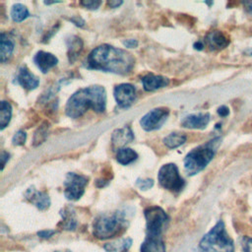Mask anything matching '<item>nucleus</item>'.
Returning a JSON list of instances; mask_svg holds the SVG:
<instances>
[{"label":"nucleus","mask_w":252,"mask_h":252,"mask_svg":"<svg viewBox=\"0 0 252 252\" xmlns=\"http://www.w3.org/2000/svg\"><path fill=\"white\" fill-rule=\"evenodd\" d=\"M62 216V227L64 229L68 230H73L77 226V221L75 218V214L73 210L71 209H65L63 210V213H61Z\"/></svg>","instance_id":"obj_26"},{"label":"nucleus","mask_w":252,"mask_h":252,"mask_svg":"<svg viewBox=\"0 0 252 252\" xmlns=\"http://www.w3.org/2000/svg\"><path fill=\"white\" fill-rule=\"evenodd\" d=\"M147 224V234L161 235L168 223L167 214L158 206H152L144 212Z\"/></svg>","instance_id":"obj_7"},{"label":"nucleus","mask_w":252,"mask_h":252,"mask_svg":"<svg viewBox=\"0 0 252 252\" xmlns=\"http://www.w3.org/2000/svg\"><path fill=\"white\" fill-rule=\"evenodd\" d=\"M169 83V80L167 78H164L162 76H157L153 74L146 75L142 78V84L145 91L152 92L158 90L160 88H163L167 86Z\"/></svg>","instance_id":"obj_18"},{"label":"nucleus","mask_w":252,"mask_h":252,"mask_svg":"<svg viewBox=\"0 0 252 252\" xmlns=\"http://www.w3.org/2000/svg\"><path fill=\"white\" fill-rule=\"evenodd\" d=\"M87 184L88 178L86 176L74 172L67 173L66 179L64 181L65 197L71 201L79 200L83 196Z\"/></svg>","instance_id":"obj_8"},{"label":"nucleus","mask_w":252,"mask_h":252,"mask_svg":"<svg viewBox=\"0 0 252 252\" xmlns=\"http://www.w3.org/2000/svg\"><path fill=\"white\" fill-rule=\"evenodd\" d=\"M207 45L212 50H220L229 44L228 36L220 31H212L206 36Z\"/></svg>","instance_id":"obj_14"},{"label":"nucleus","mask_w":252,"mask_h":252,"mask_svg":"<svg viewBox=\"0 0 252 252\" xmlns=\"http://www.w3.org/2000/svg\"><path fill=\"white\" fill-rule=\"evenodd\" d=\"M218 114L221 117H226L229 114V109L225 105H221L218 108Z\"/></svg>","instance_id":"obj_33"},{"label":"nucleus","mask_w":252,"mask_h":252,"mask_svg":"<svg viewBox=\"0 0 252 252\" xmlns=\"http://www.w3.org/2000/svg\"><path fill=\"white\" fill-rule=\"evenodd\" d=\"M168 114L169 110L165 107L154 108L141 118L140 124L146 131H154L159 129L167 119Z\"/></svg>","instance_id":"obj_9"},{"label":"nucleus","mask_w":252,"mask_h":252,"mask_svg":"<svg viewBox=\"0 0 252 252\" xmlns=\"http://www.w3.org/2000/svg\"><path fill=\"white\" fill-rule=\"evenodd\" d=\"M140 250L141 252H165V244L161 235L147 234Z\"/></svg>","instance_id":"obj_17"},{"label":"nucleus","mask_w":252,"mask_h":252,"mask_svg":"<svg viewBox=\"0 0 252 252\" xmlns=\"http://www.w3.org/2000/svg\"><path fill=\"white\" fill-rule=\"evenodd\" d=\"M186 136L181 133H170L163 138V144L169 149H175L186 142Z\"/></svg>","instance_id":"obj_22"},{"label":"nucleus","mask_w":252,"mask_h":252,"mask_svg":"<svg viewBox=\"0 0 252 252\" xmlns=\"http://www.w3.org/2000/svg\"><path fill=\"white\" fill-rule=\"evenodd\" d=\"M1 43H0V57H1V62L5 63L6 61L9 60V58L11 57L13 50H14V42L11 38L8 37V35H6L4 32L1 33V39H0Z\"/></svg>","instance_id":"obj_20"},{"label":"nucleus","mask_w":252,"mask_h":252,"mask_svg":"<svg viewBox=\"0 0 252 252\" xmlns=\"http://www.w3.org/2000/svg\"><path fill=\"white\" fill-rule=\"evenodd\" d=\"M71 21H72L76 26H78V27H84V25H85V21H84L82 18H80V17H73V18L71 19Z\"/></svg>","instance_id":"obj_36"},{"label":"nucleus","mask_w":252,"mask_h":252,"mask_svg":"<svg viewBox=\"0 0 252 252\" xmlns=\"http://www.w3.org/2000/svg\"><path fill=\"white\" fill-rule=\"evenodd\" d=\"M242 251L243 252H252V238L245 236L241 240Z\"/></svg>","instance_id":"obj_31"},{"label":"nucleus","mask_w":252,"mask_h":252,"mask_svg":"<svg viewBox=\"0 0 252 252\" xmlns=\"http://www.w3.org/2000/svg\"><path fill=\"white\" fill-rule=\"evenodd\" d=\"M101 2L100 1H96V0H87V1H81V5L84 6L85 8L88 9H92V10H95L100 6Z\"/></svg>","instance_id":"obj_30"},{"label":"nucleus","mask_w":252,"mask_h":252,"mask_svg":"<svg viewBox=\"0 0 252 252\" xmlns=\"http://www.w3.org/2000/svg\"><path fill=\"white\" fill-rule=\"evenodd\" d=\"M134 140V133L128 126L116 129L111 136L113 148L122 149L128 143H131Z\"/></svg>","instance_id":"obj_16"},{"label":"nucleus","mask_w":252,"mask_h":252,"mask_svg":"<svg viewBox=\"0 0 252 252\" xmlns=\"http://www.w3.org/2000/svg\"><path fill=\"white\" fill-rule=\"evenodd\" d=\"M29 16H30L29 10L25 5L20 4V3L13 5V7L11 9V18L14 22L20 23V22L26 20Z\"/></svg>","instance_id":"obj_24"},{"label":"nucleus","mask_w":252,"mask_h":252,"mask_svg":"<svg viewBox=\"0 0 252 252\" xmlns=\"http://www.w3.org/2000/svg\"><path fill=\"white\" fill-rule=\"evenodd\" d=\"M25 197L40 211L46 210L50 205V199L48 195L45 192L37 191L33 187H31L26 191Z\"/></svg>","instance_id":"obj_13"},{"label":"nucleus","mask_w":252,"mask_h":252,"mask_svg":"<svg viewBox=\"0 0 252 252\" xmlns=\"http://www.w3.org/2000/svg\"><path fill=\"white\" fill-rule=\"evenodd\" d=\"M194 46H195V48H197V49H202V48H203V43L200 42V41H198V42H196V43L194 44Z\"/></svg>","instance_id":"obj_40"},{"label":"nucleus","mask_w":252,"mask_h":252,"mask_svg":"<svg viewBox=\"0 0 252 252\" xmlns=\"http://www.w3.org/2000/svg\"><path fill=\"white\" fill-rule=\"evenodd\" d=\"M126 224V219L121 212L104 214L95 219L93 233L96 238L107 239L116 236Z\"/></svg>","instance_id":"obj_5"},{"label":"nucleus","mask_w":252,"mask_h":252,"mask_svg":"<svg viewBox=\"0 0 252 252\" xmlns=\"http://www.w3.org/2000/svg\"><path fill=\"white\" fill-rule=\"evenodd\" d=\"M105 106V90L101 86L94 85L80 89L73 94L66 103L65 112L71 118H78L90 108L98 113L103 112Z\"/></svg>","instance_id":"obj_2"},{"label":"nucleus","mask_w":252,"mask_h":252,"mask_svg":"<svg viewBox=\"0 0 252 252\" xmlns=\"http://www.w3.org/2000/svg\"><path fill=\"white\" fill-rule=\"evenodd\" d=\"M211 116L208 112L190 114L183 118L181 125L189 129H205L209 124Z\"/></svg>","instance_id":"obj_12"},{"label":"nucleus","mask_w":252,"mask_h":252,"mask_svg":"<svg viewBox=\"0 0 252 252\" xmlns=\"http://www.w3.org/2000/svg\"><path fill=\"white\" fill-rule=\"evenodd\" d=\"M135 64L133 55L126 50L108 44H102L92 50L86 60L89 69L126 75L131 72Z\"/></svg>","instance_id":"obj_1"},{"label":"nucleus","mask_w":252,"mask_h":252,"mask_svg":"<svg viewBox=\"0 0 252 252\" xmlns=\"http://www.w3.org/2000/svg\"><path fill=\"white\" fill-rule=\"evenodd\" d=\"M67 45H68V57L69 61L73 62L76 60L78 55L83 49V41L80 37L76 35L70 36V38L67 40Z\"/></svg>","instance_id":"obj_19"},{"label":"nucleus","mask_w":252,"mask_h":252,"mask_svg":"<svg viewBox=\"0 0 252 252\" xmlns=\"http://www.w3.org/2000/svg\"><path fill=\"white\" fill-rule=\"evenodd\" d=\"M131 244H132L131 238H124L117 242L107 243L106 245H104V249L107 250L108 252H118V251L125 252L129 249Z\"/></svg>","instance_id":"obj_25"},{"label":"nucleus","mask_w":252,"mask_h":252,"mask_svg":"<svg viewBox=\"0 0 252 252\" xmlns=\"http://www.w3.org/2000/svg\"><path fill=\"white\" fill-rule=\"evenodd\" d=\"M244 8L247 11L248 14L252 15V1H246L244 2Z\"/></svg>","instance_id":"obj_37"},{"label":"nucleus","mask_w":252,"mask_h":252,"mask_svg":"<svg viewBox=\"0 0 252 252\" xmlns=\"http://www.w3.org/2000/svg\"><path fill=\"white\" fill-rule=\"evenodd\" d=\"M123 44H124L126 47H128V48H135V47H137V45H138V41H137V39L129 38V39L123 40Z\"/></svg>","instance_id":"obj_32"},{"label":"nucleus","mask_w":252,"mask_h":252,"mask_svg":"<svg viewBox=\"0 0 252 252\" xmlns=\"http://www.w3.org/2000/svg\"><path fill=\"white\" fill-rule=\"evenodd\" d=\"M114 98L120 107L127 108L135 100V88L131 84H120L114 88Z\"/></svg>","instance_id":"obj_10"},{"label":"nucleus","mask_w":252,"mask_h":252,"mask_svg":"<svg viewBox=\"0 0 252 252\" xmlns=\"http://www.w3.org/2000/svg\"><path fill=\"white\" fill-rule=\"evenodd\" d=\"M158 179L161 187L171 192H179L185 185V182L180 176L178 168L174 163H166L162 165L158 170Z\"/></svg>","instance_id":"obj_6"},{"label":"nucleus","mask_w":252,"mask_h":252,"mask_svg":"<svg viewBox=\"0 0 252 252\" xmlns=\"http://www.w3.org/2000/svg\"><path fill=\"white\" fill-rule=\"evenodd\" d=\"M244 54H246L247 56L252 57V47L251 48H247L244 50Z\"/></svg>","instance_id":"obj_39"},{"label":"nucleus","mask_w":252,"mask_h":252,"mask_svg":"<svg viewBox=\"0 0 252 252\" xmlns=\"http://www.w3.org/2000/svg\"><path fill=\"white\" fill-rule=\"evenodd\" d=\"M9 157H10V155L7 152H2V154H1V169L2 170L6 164V161L9 159Z\"/></svg>","instance_id":"obj_35"},{"label":"nucleus","mask_w":252,"mask_h":252,"mask_svg":"<svg viewBox=\"0 0 252 252\" xmlns=\"http://www.w3.org/2000/svg\"><path fill=\"white\" fill-rule=\"evenodd\" d=\"M46 129H47V127H46V124L45 125H42L40 128H38L37 129V131L35 132V134H34V138H33V145L35 146V145H38V144H40V143H42L44 140L41 138V136L43 135V136H45L46 137Z\"/></svg>","instance_id":"obj_28"},{"label":"nucleus","mask_w":252,"mask_h":252,"mask_svg":"<svg viewBox=\"0 0 252 252\" xmlns=\"http://www.w3.org/2000/svg\"><path fill=\"white\" fill-rule=\"evenodd\" d=\"M221 138L216 137L189 152L184 158V168L188 175H195L202 171L214 158Z\"/></svg>","instance_id":"obj_3"},{"label":"nucleus","mask_w":252,"mask_h":252,"mask_svg":"<svg viewBox=\"0 0 252 252\" xmlns=\"http://www.w3.org/2000/svg\"><path fill=\"white\" fill-rule=\"evenodd\" d=\"M16 83L21 85L24 89L31 91L37 88L39 85V80L30 72L27 66H21L18 74L16 76Z\"/></svg>","instance_id":"obj_11"},{"label":"nucleus","mask_w":252,"mask_h":252,"mask_svg":"<svg viewBox=\"0 0 252 252\" xmlns=\"http://www.w3.org/2000/svg\"><path fill=\"white\" fill-rule=\"evenodd\" d=\"M122 4V1H108V5L111 7V8H116L118 6H120Z\"/></svg>","instance_id":"obj_38"},{"label":"nucleus","mask_w":252,"mask_h":252,"mask_svg":"<svg viewBox=\"0 0 252 252\" xmlns=\"http://www.w3.org/2000/svg\"><path fill=\"white\" fill-rule=\"evenodd\" d=\"M26 139H27V134H26V132L23 131V130H19V131L16 132L15 135L13 136L12 143H13V145H15V146H21V145H24V144H25Z\"/></svg>","instance_id":"obj_27"},{"label":"nucleus","mask_w":252,"mask_h":252,"mask_svg":"<svg viewBox=\"0 0 252 252\" xmlns=\"http://www.w3.org/2000/svg\"><path fill=\"white\" fill-rule=\"evenodd\" d=\"M199 245L204 252H234L233 240L228 236L222 220H219L202 237Z\"/></svg>","instance_id":"obj_4"},{"label":"nucleus","mask_w":252,"mask_h":252,"mask_svg":"<svg viewBox=\"0 0 252 252\" xmlns=\"http://www.w3.org/2000/svg\"><path fill=\"white\" fill-rule=\"evenodd\" d=\"M154 185V181L153 179H141V178H138L136 180V186L141 189V190H148L150 188H152Z\"/></svg>","instance_id":"obj_29"},{"label":"nucleus","mask_w":252,"mask_h":252,"mask_svg":"<svg viewBox=\"0 0 252 252\" xmlns=\"http://www.w3.org/2000/svg\"><path fill=\"white\" fill-rule=\"evenodd\" d=\"M54 233H55L54 230H41V231L37 232L38 236H40L42 238H48V237H50Z\"/></svg>","instance_id":"obj_34"},{"label":"nucleus","mask_w":252,"mask_h":252,"mask_svg":"<svg viewBox=\"0 0 252 252\" xmlns=\"http://www.w3.org/2000/svg\"><path fill=\"white\" fill-rule=\"evenodd\" d=\"M138 158L137 153L130 149V148H122L119 149L117 151L116 154V159L119 163L123 164V165H127L129 163H131L132 161H134L136 158Z\"/></svg>","instance_id":"obj_21"},{"label":"nucleus","mask_w":252,"mask_h":252,"mask_svg":"<svg viewBox=\"0 0 252 252\" xmlns=\"http://www.w3.org/2000/svg\"><path fill=\"white\" fill-rule=\"evenodd\" d=\"M33 62L42 73H47L51 68L57 65L58 59L49 52L38 51L33 57Z\"/></svg>","instance_id":"obj_15"},{"label":"nucleus","mask_w":252,"mask_h":252,"mask_svg":"<svg viewBox=\"0 0 252 252\" xmlns=\"http://www.w3.org/2000/svg\"><path fill=\"white\" fill-rule=\"evenodd\" d=\"M12 116V106L8 101L2 100L0 103V128L3 130L10 122Z\"/></svg>","instance_id":"obj_23"}]
</instances>
